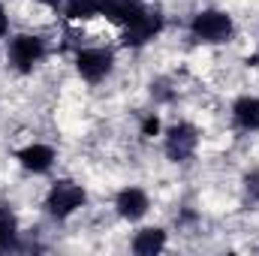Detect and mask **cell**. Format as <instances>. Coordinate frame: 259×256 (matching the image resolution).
I'll list each match as a JSON object with an SVG mask.
<instances>
[{"instance_id":"1","label":"cell","mask_w":259,"mask_h":256,"mask_svg":"<svg viewBox=\"0 0 259 256\" xmlns=\"http://www.w3.org/2000/svg\"><path fill=\"white\" fill-rule=\"evenodd\" d=\"M190 30L202 42H226L232 36V18L226 12H220V9H205L193 18Z\"/></svg>"},{"instance_id":"9","label":"cell","mask_w":259,"mask_h":256,"mask_svg":"<svg viewBox=\"0 0 259 256\" xmlns=\"http://www.w3.org/2000/svg\"><path fill=\"white\" fill-rule=\"evenodd\" d=\"M18 163L27 169V172H49L52 163H55V151L49 145H27L18 151Z\"/></svg>"},{"instance_id":"14","label":"cell","mask_w":259,"mask_h":256,"mask_svg":"<svg viewBox=\"0 0 259 256\" xmlns=\"http://www.w3.org/2000/svg\"><path fill=\"white\" fill-rule=\"evenodd\" d=\"M160 133V121L157 118H145L142 121V136H157Z\"/></svg>"},{"instance_id":"17","label":"cell","mask_w":259,"mask_h":256,"mask_svg":"<svg viewBox=\"0 0 259 256\" xmlns=\"http://www.w3.org/2000/svg\"><path fill=\"white\" fill-rule=\"evenodd\" d=\"M39 3H46V6H58L61 0H39Z\"/></svg>"},{"instance_id":"12","label":"cell","mask_w":259,"mask_h":256,"mask_svg":"<svg viewBox=\"0 0 259 256\" xmlns=\"http://www.w3.org/2000/svg\"><path fill=\"white\" fill-rule=\"evenodd\" d=\"M15 238H18V220L6 205H0V250L15 247Z\"/></svg>"},{"instance_id":"3","label":"cell","mask_w":259,"mask_h":256,"mask_svg":"<svg viewBox=\"0 0 259 256\" xmlns=\"http://www.w3.org/2000/svg\"><path fill=\"white\" fill-rule=\"evenodd\" d=\"M163 30V15L160 9H142L130 24H124V46H145Z\"/></svg>"},{"instance_id":"13","label":"cell","mask_w":259,"mask_h":256,"mask_svg":"<svg viewBox=\"0 0 259 256\" xmlns=\"http://www.w3.org/2000/svg\"><path fill=\"white\" fill-rule=\"evenodd\" d=\"M100 15V0H66V18H94Z\"/></svg>"},{"instance_id":"2","label":"cell","mask_w":259,"mask_h":256,"mask_svg":"<svg viewBox=\"0 0 259 256\" xmlns=\"http://www.w3.org/2000/svg\"><path fill=\"white\" fill-rule=\"evenodd\" d=\"M46 55V42L33 33H21L9 42V64L15 66L18 72H30L33 66L42 61Z\"/></svg>"},{"instance_id":"16","label":"cell","mask_w":259,"mask_h":256,"mask_svg":"<svg viewBox=\"0 0 259 256\" xmlns=\"http://www.w3.org/2000/svg\"><path fill=\"white\" fill-rule=\"evenodd\" d=\"M6 30H9V21H6V12H3V6H0V39L6 36Z\"/></svg>"},{"instance_id":"7","label":"cell","mask_w":259,"mask_h":256,"mask_svg":"<svg viewBox=\"0 0 259 256\" xmlns=\"http://www.w3.org/2000/svg\"><path fill=\"white\" fill-rule=\"evenodd\" d=\"M115 208H118V214L124 220H142L148 214V196H145V190H139V187H127V190L118 193Z\"/></svg>"},{"instance_id":"4","label":"cell","mask_w":259,"mask_h":256,"mask_svg":"<svg viewBox=\"0 0 259 256\" xmlns=\"http://www.w3.org/2000/svg\"><path fill=\"white\" fill-rule=\"evenodd\" d=\"M115 66V55L109 49H84L75 55V69L84 81H103Z\"/></svg>"},{"instance_id":"8","label":"cell","mask_w":259,"mask_h":256,"mask_svg":"<svg viewBox=\"0 0 259 256\" xmlns=\"http://www.w3.org/2000/svg\"><path fill=\"white\" fill-rule=\"evenodd\" d=\"M142 9H145L142 0H100V15H106L109 21H115L121 27L130 24Z\"/></svg>"},{"instance_id":"10","label":"cell","mask_w":259,"mask_h":256,"mask_svg":"<svg viewBox=\"0 0 259 256\" xmlns=\"http://www.w3.org/2000/svg\"><path fill=\"white\" fill-rule=\"evenodd\" d=\"M163 247H166V232L160 226H148V229L136 232V238H133V253L139 256H154Z\"/></svg>"},{"instance_id":"11","label":"cell","mask_w":259,"mask_h":256,"mask_svg":"<svg viewBox=\"0 0 259 256\" xmlns=\"http://www.w3.org/2000/svg\"><path fill=\"white\" fill-rule=\"evenodd\" d=\"M235 124L244 130H259V97H241L232 106Z\"/></svg>"},{"instance_id":"6","label":"cell","mask_w":259,"mask_h":256,"mask_svg":"<svg viewBox=\"0 0 259 256\" xmlns=\"http://www.w3.org/2000/svg\"><path fill=\"white\" fill-rule=\"evenodd\" d=\"M196 145H199V133H196V127H190V124H175V127L166 133V154H169V160H175V163L193 157Z\"/></svg>"},{"instance_id":"5","label":"cell","mask_w":259,"mask_h":256,"mask_svg":"<svg viewBox=\"0 0 259 256\" xmlns=\"http://www.w3.org/2000/svg\"><path fill=\"white\" fill-rule=\"evenodd\" d=\"M81 205H84V190L72 181H58L49 190V199H46V208H49L52 217H69Z\"/></svg>"},{"instance_id":"15","label":"cell","mask_w":259,"mask_h":256,"mask_svg":"<svg viewBox=\"0 0 259 256\" xmlns=\"http://www.w3.org/2000/svg\"><path fill=\"white\" fill-rule=\"evenodd\" d=\"M247 193H250V199L259 202V172H250L247 175Z\"/></svg>"}]
</instances>
